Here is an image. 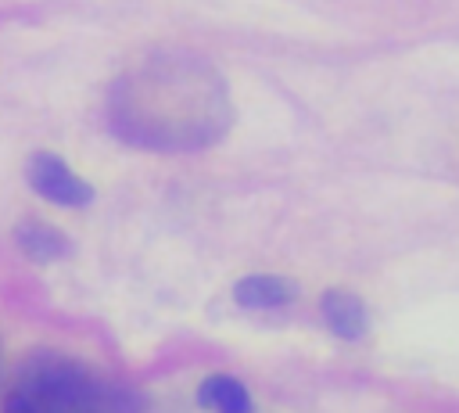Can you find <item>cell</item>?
<instances>
[{
  "mask_svg": "<svg viewBox=\"0 0 459 413\" xmlns=\"http://www.w3.org/2000/svg\"><path fill=\"white\" fill-rule=\"evenodd\" d=\"M111 122L122 140L140 147H201L222 136L230 122V97L204 61L158 57L118 83Z\"/></svg>",
  "mask_w": 459,
  "mask_h": 413,
  "instance_id": "6da1fadb",
  "label": "cell"
},
{
  "mask_svg": "<svg viewBox=\"0 0 459 413\" xmlns=\"http://www.w3.org/2000/svg\"><path fill=\"white\" fill-rule=\"evenodd\" d=\"M25 176H29V183H32V190L43 194V198L54 201V205L82 208V205L93 201V187H90L79 172H72L65 158L50 154V151L32 154L29 165H25Z\"/></svg>",
  "mask_w": 459,
  "mask_h": 413,
  "instance_id": "3957f363",
  "label": "cell"
},
{
  "mask_svg": "<svg viewBox=\"0 0 459 413\" xmlns=\"http://www.w3.org/2000/svg\"><path fill=\"white\" fill-rule=\"evenodd\" d=\"M36 413H140V395L65 352H32L11 391Z\"/></svg>",
  "mask_w": 459,
  "mask_h": 413,
  "instance_id": "7a4b0ae2",
  "label": "cell"
},
{
  "mask_svg": "<svg viewBox=\"0 0 459 413\" xmlns=\"http://www.w3.org/2000/svg\"><path fill=\"white\" fill-rule=\"evenodd\" d=\"M323 320L344 341H359L366 334V305L359 294H351L344 287H333L323 294Z\"/></svg>",
  "mask_w": 459,
  "mask_h": 413,
  "instance_id": "277c9868",
  "label": "cell"
},
{
  "mask_svg": "<svg viewBox=\"0 0 459 413\" xmlns=\"http://www.w3.org/2000/svg\"><path fill=\"white\" fill-rule=\"evenodd\" d=\"M197 402L215 413H251V395L237 377L215 373L197 388Z\"/></svg>",
  "mask_w": 459,
  "mask_h": 413,
  "instance_id": "8992f818",
  "label": "cell"
},
{
  "mask_svg": "<svg viewBox=\"0 0 459 413\" xmlns=\"http://www.w3.org/2000/svg\"><path fill=\"white\" fill-rule=\"evenodd\" d=\"M7 413H36V409H29V406H22L18 399H7Z\"/></svg>",
  "mask_w": 459,
  "mask_h": 413,
  "instance_id": "ba28073f",
  "label": "cell"
},
{
  "mask_svg": "<svg viewBox=\"0 0 459 413\" xmlns=\"http://www.w3.org/2000/svg\"><path fill=\"white\" fill-rule=\"evenodd\" d=\"M244 309H280L298 298V284L287 277H244L233 291Z\"/></svg>",
  "mask_w": 459,
  "mask_h": 413,
  "instance_id": "5b68a950",
  "label": "cell"
},
{
  "mask_svg": "<svg viewBox=\"0 0 459 413\" xmlns=\"http://www.w3.org/2000/svg\"><path fill=\"white\" fill-rule=\"evenodd\" d=\"M18 244L29 259L36 262H54V259H65L68 255V237L47 223H25L18 230Z\"/></svg>",
  "mask_w": 459,
  "mask_h": 413,
  "instance_id": "52a82bcc",
  "label": "cell"
}]
</instances>
